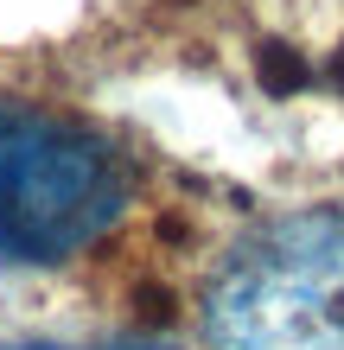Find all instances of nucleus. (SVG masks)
Segmentation results:
<instances>
[{
	"label": "nucleus",
	"mask_w": 344,
	"mask_h": 350,
	"mask_svg": "<svg viewBox=\"0 0 344 350\" xmlns=\"http://www.w3.org/2000/svg\"><path fill=\"white\" fill-rule=\"evenodd\" d=\"M332 77H338V96H344V45H338V64H332Z\"/></svg>",
	"instance_id": "obj_4"
},
{
	"label": "nucleus",
	"mask_w": 344,
	"mask_h": 350,
	"mask_svg": "<svg viewBox=\"0 0 344 350\" xmlns=\"http://www.w3.org/2000/svg\"><path fill=\"white\" fill-rule=\"evenodd\" d=\"M134 204V159L96 121L0 96V261L51 267L96 249Z\"/></svg>",
	"instance_id": "obj_1"
},
{
	"label": "nucleus",
	"mask_w": 344,
	"mask_h": 350,
	"mask_svg": "<svg viewBox=\"0 0 344 350\" xmlns=\"http://www.w3.org/2000/svg\"><path fill=\"white\" fill-rule=\"evenodd\" d=\"M13 350H64V344H13ZM103 350H153V344H103Z\"/></svg>",
	"instance_id": "obj_3"
},
{
	"label": "nucleus",
	"mask_w": 344,
	"mask_h": 350,
	"mask_svg": "<svg viewBox=\"0 0 344 350\" xmlns=\"http://www.w3.org/2000/svg\"><path fill=\"white\" fill-rule=\"evenodd\" d=\"M217 350H344V204L255 223L204 286Z\"/></svg>",
	"instance_id": "obj_2"
}]
</instances>
